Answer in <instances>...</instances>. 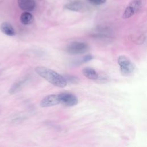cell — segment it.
Masks as SVG:
<instances>
[{"instance_id": "cell-11", "label": "cell", "mask_w": 147, "mask_h": 147, "mask_svg": "<svg viewBox=\"0 0 147 147\" xmlns=\"http://www.w3.org/2000/svg\"><path fill=\"white\" fill-rule=\"evenodd\" d=\"M34 20L33 15L28 11H25L22 13L20 16L21 22L25 25L31 24Z\"/></svg>"}, {"instance_id": "cell-1", "label": "cell", "mask_w": 147, "mask_h": 147, "mask_svg": "<svg viewBox=\"0 0 147 147\" xmlns=\"http://www.w3.org/2000/svg\"><path fill=\"white\" fill-rule=\"evenodd\" d=\"M34 70L37 74L55 86L63 88L67 84L65 78L53 70L42 66L36 67Z\"/></svg>"}, {"instance_id": "cell-5", "label": "cell", "mask_w": 147, "mask_h": 147, "mask_svg": "<svg viewBox=\"0 0 147 147\" xmlns=\"http://www.w3.org/2000/svg\"><path fill=\"white\" fill-rule=\"evenodd\" d=\"M141 1L140 0H133L132 1L129 5L126 7L122 17L123 18H128L132 16H133L135 13H137L141 8Z\"/></svg>"}, {"instance_id": "cell-7", "label": "cell", "mask_w": 147, "mask_h": 147, "mask_svg": "<svg viewBox=\"0 0 147 147\" xmlns=\"http://www.w3.org/2000/svg\"><path fill=\"white\" fill-rule=\"evenodd\" d=\"M19 7L25 11H33L36 7V3L34 0H18Z\"/></svg>"}, {"instance_id": "cell-3", "label": "cell", "mask_w": 147, "mask_h": 147, "mask_svg": "<svg viewBox=\"0 0 147 147\" xmlns=\"http://www.w3.org/2000/svg\"><path fill=\"white\" fill-rule=\"evenodd\" d=\"M88 49V45L83 42L75 41L69 44L66 51L71 55H79L86 53Z\"/></svg>"}, {"instance_id": "cell-2", "label": "cell", "mask_w": 147, "mask_h": 147, "mask_svg": "<svg viewBox=\"0 0 147 147\" xmlns=\"http://www.w3.org/2000/svg\"><path fill=\"white\" fill-rule=\"evenodd\" d=\"M118 64L120 67L121 72L123 75H129L133 72L134 65L133 63L125 55H121L118 58Z\"/></svg>"}, {"instance_id": "cell-9", "label": "cell", "mask_w": 147, "mask_h": 147, "mask_svg": "<svg viewBox=\"0 0 147 147\" xmlns=\"http://www.w3.org/2000/svg\"><path fill=\"white\" fill-rule=\"evenodd\" d=\"M0 29L5 34L9 36H14L16 34V31L13 26L7 22H4L1 24Z\"/></svg>"}, {"instance_id": "cell-14", "label": "cell", "mask_w": 147, "mask_h": 147, "mask_svg": "<svg viewBox=\"0 0 147 147\" xmlns=\"http://www.w3.org/2000/svg\"><path fill=\"white\" fill-rule=\"evenodd\" d=\"M91 3L95 5H100L104 3L106 0H88Z\"/></svg>"}, {"instance_id": "cell-12", "label": "cell", "mask_w": 147, "mask_h": 147, "mask_svg": "<svg viewBox=\"0 0 147 147\" xmlns=\"http://www.w3.org/2000/svg\"><path fill=\"white\" fill-rule=\"evenodd\" d=\"M25 82H26L25 80H20V81L16 82L10 87V88L9 90V92L11 94L17 92L21 88V87L25 83Z\"/></svg>"}, {"instance_id": "cell-8", "label": "cell", "mask_w": 147, "mask_h": 147, "mask_svg": "<svg viewBox=\"0 0 147 147\" xmlns=\"http://www.w3.org/2000/svg\"><path fill=\"white\" fill-rule=\"evenodd\" d=\"M86 7L85 4L80 1L73 2L65 6V9L75 11H83L86 10Z\"/></svg>"}, {"instance_id": "cell-10", "label": "cell", "mask_w": 147, "mask_h": 147, "mask_svg": "<svg viewBox=\"0 0 147 147\" xmlns=\"http://www.w3.org/2000/svg\"><path fill=\"white\" fill-rule=\"evenodd\" d=\"M83 75L88 79L92 80H96L99 78V74L96 71L90 67H85L82 70Z\"/></svg>"}, {"instance_id": "cell-13", "label": "cell", "mask_w": 147, "mask_h": 147, "mask_svg": "<svg viewBox=\"0 0 147 147\" xmlns=\"http://www.w3.org/2000/svg\"><path fill=\"white\" fill-rule=\"evenodd\" d=\"M65 79V80H67V83L68 82H71V83H79V79L74 76H71V75H66L65 76H64Z\"/></svg>"}, {"instance_id": "cell-6", "label": "cell", "mask_w": 147, "mask_h": 147, "mask_svg": "<svg viewBox=\"0 0 147 147\" xmlns=\"http://www.w3.org/2000/svg\"><path fill=\"white\" fill-rule=\"evenodd\" d=\"M60 103L58 94H51L45 96L40 102V106L48 107Z\"/></svg>"}, {"instance_id": "cell-4", "label": "cell", "mask_w": 147, "mask_h": 147, "mask_svg": "<svg viewBox=\"0 0 147 147\" xmlns=\"http://www.w3.org/2000/svg\"><path fill=\"white\" fill-rule=\"evenodd\" d=\"M60 103L67 106H74L77 105L78 99L77 97L68 92H63L58 94Z\"/></svg>"}, {"instance_id": "cell-15", "label": "cell", "mask_w": 147, "mask_h": 147, "mask_svg": "<svg viewBox=\"0 0 147 147\" xmlns=\"http://www.w3.org/2000/svg\"><path fill=\"white\" fill-rule=\"evenodd\" d=\"M92 59H93L92 56L90 54H88V55H86L83 57L82 60H83V62L85 63V62H88V61L91 60Z\"/></svg>"}]
</instances>
